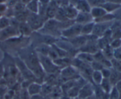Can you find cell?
<instances>
[{
  "instance_id": "obj_1",
  "label": "cell",
  "mask_w": 121,
  "mask_h": 99,
  "mask_svg": "<svg viewBox=\"0 0 121 99\" xmlns=\"http://www.w3.org/2000/svg\"><path fill=\"white\" fill-rule=\"evenodd\" d=\"M18 56L34 74L37 80H44L46 73L41 67L38 54L31 45L20 50L17 52Z\"/></svg>"
},
{
  "instance_id": "obj_2",
  "label": "cell",
  "mask_w": 121,
  "mask_h": 99,
  "mask_svg": "<svg viewBox=\"0 0 121 99\" xmlns=\"http://www.w3.org/2000/svg\"><path fill=\"white\" fill-rule=\"evenodd\" d=\"M37 31L45 35L53 37L56 38H60L61 32L60 22L55 18L48 19L44 22L42 28Z\"/></svg>"
},
{
  "instance_id": "obj_3",
  "label": "cell",
  "mask_w": 121,
  "mask_h": 99,
  "mask_svg": "<svg viewBox=\"0 0 121 99\" xmlns=\"http://www.w3.org/2000/svg\"><path fill=\"white\" fill-rule=\"evenodd\" d=\"M38 56L41 67L46 74H57L60 72V70L59 69V67L54 64V61L47 55H43L38 54Z\"/></svg>"
},
{
  "instance_id": "obj_4",
  "label": "cell",
  "mask_w": 121,
  "mask_h": 99,
  "mask_svg": "<svg viewBox=\"0 0 121 99\" xmlns=\"http://www.w3.org/2000/svg\"><path fill=\"white\" fill-rule=\"evenodd\" d=\"M46 20L38 14H34L30 12L26 22L29 25L33 31H37L41 29Z\"/></svg>"
},
{
  "instance_id": "obj_5",
  "label": "cell",
  "mask_w": 121,
  "mask_h": 99,
  "mask_svg": "<svg viewBox=\"0 0 121 99\" xmlns=\"http://www.w3.org/2000/svg\"><path fill=\"white\" fill-rule=\"evenodd\" d=\"M82 25L74 22L68 28L64 29L61 32V37L65 39H70L81 34Z\"/></svg>"
},
{
  "instance_id": "obj_6",
  "label": "cell",
  "mask_w": 121,
  "mask_h": 99,
  "mask_svg": "<svg viewBox=\"0 0 121 99\" xmlns=\"http://www.w3.org/2000/svg\"><path fill=\"white\" fill-rule=\"evenodd\" d=\"M54 44L67 52L70 57L72 58L75 57L77 54L79 53V50L74 48L73 45L69 42L68 40L63 38L60 37V38H58Z\"/></svg>"
},
{
  "instance_id": "obj_7",
  "label": "cell",
  "mask_w": 121,
  "mask_h": 99,
  "mask_svg": "<svg viewBox=\"0 0 121 99\" xmlns=\"http://www.w3.org/2000/svg\"><path fill=\"white\" fill-rule=\"evenodd\" d=\"M21 35L18 28L9 25L0 31V41H4L11 38Z\"/></svg>"
},
{
  "instance_id": "obj_8",
  "label": "cell",
  "mask_w": 121,
  "mask_h": 99,
  "mask_svg": "<svg viewBox=\"0 0 121 99\" xmlns=\"http://www.w3.org/2000/svg\"><path fill=\"white\" fill-rule=\"evenodd\" d=\"M113 21L108 22H95L93 33L92 34H93L98 38L102 37L106 31L111 28Z\"/></svg>"
},
{
  "instance_id": "obj_9",
  "label": "cell",
  "mask_w": 121,
  "mask_h": 99,
  "mask_svg": "<svg viewBox=\"0 0 121 99\" xmlns=\"http://www.w3.org/2000/svg\"><path fill=\"white\" fill-rule=\"evenodd\" d=\"M94 84L91 82H87L79 90L78 97L80 99H85L94 95Z\"/></svg>"
},
{
  "instance_id": "obj_10",
  "label": "cell",
  "mask_w": 121,
  "mask_h": 99,
  "mask_svg": "<svg viewBox=\"0 0 121 99\" xmlns=\"http://www.w3.org/2000/svg\"><path fill=\"white\" fill-rule=\"evenodd\" d=\"M67 40L74 48H76L78 50H79L82 47H83L86 44L87 41V37L86 35L80 34V35L75 37L74 38L68 39Z\"/></svg>"
},
{
  "instance_id": "obj_11",
  "label": "cell",
  "mask_w": 121,
  "mask_h": 99,
  "mask_svg": "<svg viewBox=\"0 0 121 99\" xmlns=\"http://www.w3.org/2000/svg\"><path fill=\"white\" fill-rule=\"evenodd\" d=\"M74 21L76 23H78L79 24L83 25L85 24L89 23V22L94 21V20L92 18L90 12H78V15L76 16L74 19Z\"/></svg>"
},
{
  "instance_id": "obj_12",
  "label": "cell",
  "mask_w": 121,
  "mask_h": 99,
  "mask_svg": "<svg viewBox=\"0 0 121 99\" xmlns=\"http://www.w3.org/2000/svg\"><path fill=\"white\" fill-rule=\"evenodd\" d=\"M112 39H121V21L115 20L111 28Z\"/></svg>"
},
{
  "instance_id": "obj_13",
  "label": "cell",
  "mask_w": 121,
  "mask_h": 99,
  "mask_svg": "<svg viewBox=\"0 0 121 99\" xmlns=\"http://www.w3.org/2000/svg\"><path fill=\"white\" fill-rule=\"evenodd\" d=\"M93 58H94V60L98 61V62H100L101 64L105 67H108V68H111V60H108L104 54L101 50L98 51V52L93 54Z\"/></svg>"
},
{
  "instance_id": "obj_14",
  "label": "cell",
  "mask_w": 121,
  "mask_h": 99,
  "mask_svg": "<svg viewBox=\"0 0 121 99\" xmlns=\"http://www.w3.org/2000/svg\"><path fill=\"white\" fill-rule=\"evenodd\" d=\"M72 60H73L72 58L66 57L58 58L54 60L53 61H54V64L61 70L72 65Z\"/></svg>"
},
{
  "instance_id": "obj_15",
  "label": "cell",
  "mask_w": 121,
  "mask_h": 99,
  "mask_svg": "<svg viewBox=\"0 0 121 99\" xmlns=\"http://www.w3.org/2000/svg\"><path fill=\"white\" fill-rule=\"evenodd\" d=\"M18 29L20 35L25 37H30L33 32V29L26 22H20L18 27Z\"/></svg>"
},
{
  "instance_id": "obj_16",
  "label": "cell",
  "mask_w": 121,
  "mask_h": 99,
  "mask_svg": "<svg viewBox=\"0 0 121 99\" xmlns=\"http://www.w3.org/2000/svg\"><path fill=\"white\" fill-rule=\"evenodd\" d=\"M27 91L30 96L37 94H41V84L37 82H32L27 88Z\"/></svg>"
},
{
  "instance_id": "obj_17",
  "label": "cell",
  "mask_w": 121,
  "mask_h": 99,
  "mask_svg": "<svg viewBox=\"0 0 121 99\" xmlns=\"http://www.w3.org/2000/svg\"><path fill=\"white\" fill-rule=\"evenodd\" d=\"M74 7L78 12H90L91 9L87 0H78Z\"/></svg>"
},
{
  "instance_id": "obj_18",
  "label": "cell",
  "mask_w": 121,
  "mask_h": 99,
  "mask_svg": "<svg viewBox=\"0 0 121 99\" xmlns=\"http://www.w3.org/2000/svg\"><path fill=\"white\" fill-rule=\"evenodd\" d=\"M100 7H102L106 11L107 13H112L113 14L116 11L118 10L121 7V5L113 3V2L105 1Z\"/></svg>"
},
{
  "instance_id": "obj_19",
  "label": "cell",
  "mask_w": 121,
  "mask_h": 99,
  "mask_svg": "<svg viewBox=\"0 0 121 99\" xmlns=\"http://www.w3.org/2000/svg\"><path fill=\"white\" fill-rule=\"evenodd\" d=\"M75 57L83 62L88 64H91L94 60L93 54L85 53V52L79 51Z\"/></svg>"
},
{
  "instance_id": "obj_20",
  "label": "cell",
  "mask_w": 121,
  "mask_h": 99,
  "mask_svg": "<svg viewBox=\"0 0 121 99\" xmlns=\"http://www.w3.org/2000/svg\"><path fill=\"white\" fill-rule=\"evenodd\" d=\"M90 13H91V15H92V18L94 20L99 18L106 14H107L106 11L102 7H96L91 8Z\"/></svg>"
},
{
  "instance_id": "obj_21",
  "label": "cell",
  "mask_w": 121,
  "mask_h": 99,
  "mask_svg": "<svg viewBox=\"0 0 121 99\" xmlns=\"http://www.w3.org/2000/svg\"><path fill=\"white\" fill-rule=\"evenodd\" d=\"M33 47L38 54L43 55H47L50 49L51 45L46 44H39Z\"/></svg>"
},
{
  "instance_id": "obj_22",
  "label": "cell",
  "mask_w": 121,
  "mask_h": 99,
  "mask_svg": "<svg viewBox=\"0 0 121 99\" xmlns=\"http://www.w3.org/2000/svg\"><path fill=\"white\" fill-rule=\"evenodd\" d=\"M26 9L34 14H38L39 11V0H31L27 5Z\"/></svg>"
},
{
  "instance_id": "obj_23",
  "label": "cell",
  "mask_w": 121,
  "mask_h": 99,
  "mask_svg": "<svg viewBox=\"0 0 121 99\" xmlns=\"http://www.w3.org/2000/svg\"><path fill=\"white\" fill-rule=\"evenodd\" d=\"M109 80L112 86H115L118 82L121 81V73L111 68V74Z\"/></svg>"
},
{
  "instance_id": "obj_24",
  "label": "cell",
  "mask_w": 121,
  "mask_h": 99,
  "mask_svg": "<svg viewBox=\"0 0 121 99\" xmlns=\"http://www.w3.org/2000/svg\"><path fill=\"white\" fill-rule=\"evenodd\" d=\"M95 25V22L92 21V22H89V23L85 24L83 25L81 29V34L83 35H89L92 34L93 30V27Z\"/></svg>"
},
{
  "instance_id": "obj_25",
  "label": "cell",
  "mask_w": 121,
  "mask_h": 99,
  "mask_svg": "<svg viewBox=\"0 0 121 99\" xmlns=\"http://www.w3.org/2000/svg\"><path fill=\"white\" fill-rule=\"evenodd\" d=\"M100 87L102 89V90L106 94H109L110 92L112 90V88L114 86H113L110 82L109 78H103L101 83L100 84Z\"/></svg>"
},
{
  "instance_id": "obj_26",
  "label": "cell",
  "mask_w": 121,
  "mask_h": 99,
  "mask_svg": "<svg viewBox=\"0 0 121 99\" xmlns=\"http://www.w3.org/2000/svg\"><path fill=\"white\" fill-rule=\"evenodd\" d=\"M103 77L100 71H93L92 75H91V80L92 82L94 85H100L102 81Z\"/></svg>"
},
{
  "instance_id": "obj_27",
  "label": "cell",
  "mask_w": 121,
  "mask_h": 99,
  "mask_svg": "<svg viewBox=\"0 0 121 99\" xmlns=\"http://www.w3.org/2000/svg\"><path fill=\"white\" fill-rule=\"evenodd\" d=\"M115 20V16L112 13H107L102 17L94 20L95 22H108Z\"/></svg>"
},
{
  "instance_id": "obj_28",
  "label": "cell",
  "mask_w": 121,
  "mask_h": 99,
  "mask_svg": "<svg viewBox=\"0 0 121 99\" xmlns=\"http://www.w3.org/2000/svg\"><path fill=\"white\" fill-rule=\"evenodd\" d=\"M81 88L80 87H79L78 85H76V86H73L72 88H71L66 93V95L67 97H69V98H70L71 99H74L76 97H78V95H79V90H80V88Z\"/></svg>"
},
{
  "instance_id": "obj_29",
  "label": "cell",
  "mask_w": 121,
  "mask_h": 99,
  "mask_svg": "<svg viewBox=\"0 0 121 99\" xmlns=\"http://www.w3.org/2000/svg\"><path fill=\"white\" fill-rule=\"evenodd\" d=\"M101 51L102 52L104 55H105V56L108 59V60H111L113 58L114 50L111 47L110 45H108L106 46V47L103 48V49L101 50Z\"/></svg>"
},
{
  "instance_id": "obj_30",
  "label": "cell",
  "mask_w": 121,
  "mask_h": 99,
  "mask_svg": "<svg viewBox=\"0 0 121 99\" xmlns=\"http://www.w3.org/2000/svg\"><path fill=\"white\" fill-rule=\"evenodd\" d=\"M111 68L121 73V61L113 58L111 60Z\"/></svg>"
},
{
  "instance_id": "obj_31",
  "label": "cell",
  "mask_w": 121,
  "mask_h": 99,
  "mask_svg": "<svg viewBox=\"0 0 121 99\" xmlns=\"http://www.w3.org/2000/svg\"><path fill=\"white\" fill-rule=\"evenodd\" d=\"M9 25H10L9 18L7 17L6 16L0 17V31L7 28Z\"/></svg>"
},
{
  "instance_id": "obj_32",
  "label": "cell",
  "mask_w": 121,
  "mask_h": 99,
  "mask_svg": "<svg viewBox=\"0 0 121 99\" xmlns=\"http://www.w3.org/2000/svg\"><path fill=\"white\" fill-rule=\"evenodd\" d=\"M87 1L91 8L100 7L106 1L105 0H87Z\"/></svg>"
},
{
  "instance_id": "obj_33",
  "label": "cell",
  "mask_w": 121,
  "mask_h": 99,
  "mask_svg": "<svg viewBox=\"0 0 121 99\" xmlns=\"http://www.w3.org/2000/svg\"><path fill=\"white\" fill-rule=\"evenodd\" d=\"M90 64L93 71H100L104 67H105L100 62L95 61V60H93Z\"/></svg>"
},
{
  "instance_id": "obj_34",
  "label": "cell",
  "mask_w": 121,
  "mask_h": 99,
  "mask_svg": "<svg viewBox=\"0 0 121 99\" xmlns=\"http://www.w3.org/2000/svg\"><path fill=\"white\" fill-rule=\"evenodd\" d=\"M109 45L113 50L119 48L121 47V39H112Z\"/></svg>"
},
{
  "instance_id": "obj_35",
  "label": "cell",
  "mask_w": 121,
  "mask_h": 99,
  "mask_svg": "<svg viewBox=\"0 0 121 99\" xmlns=\"http://www.w3.org/2000/svg\"><path fill=\"white\" fill-rule=\"evenodd\" d=\"M104 78H109L111 74V68H108V67H104L100 70Z\"/></svg>"
},
{
  "instance_id": "obj_36",
  "label": "cell",
  "mask_w": 121,
  "mask_h": 99,
  "mask_svg": "<svg viewBox=\"0 0 121 99\" xmlns=\"http://www.w3.org/2000/svg\"><path fill=\"white\" fill-rule=\"evenodd\" d=\"M113 58L121 61V47H119V48L114 50Z\"/></svg>"
},
{
  "instance_id": "obj_37",
  "label": "cell",
  "mask_w": 121,
  "mask_h": 99,
  "mask_svg": "<svg viewBox=\"0 0 121 99\" xmlns=\"http://www.w3.org/2000/svg\"><path fill=\"white\" fill-rule=\"evenodd\" d=\"M14 96V91L9 90L7 92H5L4 95V99H12Z\"/></svg>"
},
{
  "instance_id": "obj_38",
  "label": "cell",
  "mask_w": 121,
  "mask_h": 99,
  "mask_svg": "<svg viewBox=\"0 0 121 99\" xmlns=\"http://www.w3.org/2000/svg\"><path fill=\"white\" fill-rule=\"evenodd\" d=\"M7 9H8V7H7L6 4L0 3V15L2 13L5 12Z\"/></svg>"
},
{
  "instance_id": "obj_39",
  "label": "cell",
  "mask_w": 121,
  "mask_h": 99,
  "mask_svg": "<svg viewBox=\"0 0 121 99\" xmlns=\"http://www.w3.org/2000/svg\"><path fill=\"white\" fill-rule=\"evenodd\" d=\"M113 14L115 16V20H119L121 21V7L117 11H116Z\"/></svg>"
},
{
  "instance_id": "obj_40",
  "label": "cell",
  "mask_w": 121,
  "mask_h": 99,
  "mask_svg": "<svg viewBox=\"0 0 121 99\" xmlns=\"http://www.w3.org/2000/svg\"><path fill=\"white\" fill-rule=\"evenodd\" d=\"M4 67L2 61H0V79L4 77Z\"/></svg>"
},
{
  "instance_id": "obj_41",
  "label": "cell",
  "mask_w": 121,
  "mask_h": 99,
  "mask_svg": "<svg viewBox=\"0 0 121 99\" xmlns=\"http://www.w3.org/2000/svg\"><path fill=\"white\" fill-rule=\"evenodd\" d=\"M115 87H116L118 93H119V99H121V81H119V82H118V83L115 86Z\"/></svg>"
},
{
  "instance_id": "obj_42",
  "label": "cell",
  "mask_w": 121,
  "mask_h": 99,
  "mask_svg": "<svg viewBox=\"0 0 121 99\" xmlns=\"http://www.w3.org/2000/svg\"><path fill=\"white\" fill-rule=\"evenodd\" d=\"M30 99H43V96L41 94H37V95H34L30 96Z\"/></svg>"
},
{
  "instance_id": "obj_43",
  "label": "cell",
  "mask_w": 121,
  "mask_h": 99,
  "mask_svg": "<svg viewBox=\"0 0 121 99\" xmlns=\"http://www.w3.org/2000/svg\"><path fill=\"white\" fill-rule=\"evenodd\" d=\"M106 1H108V2H113V3L121 5V0H105Z\"/></svg>"
},
{
  "instance_id": "obj_44",
  "label": "cell",
  "mask_w": 121,
  "mask_h": 99,
  "mask_svg": "<svg viewBox=\"0 0 121 99\" xmlns=\"http://www.w3.org/2000/svg\"><path fill=\"white\" fill-rule=\"evenodd\" d=\"M59 99H71L66 95H64V96H61Z\"/></svg>"
},
{
  "instance_id": "obj_45",
  "label": "cell",
  "mask_w": 121,
  "mask_h": 99,
  "mask_svg": "<svg viewBox=\"0 0 121 99\" xmlns=\"http://www.w3.org/2000/svg\"><path fill=\"white\" fill-rule=\"evenodd\" d=\"M97 99V97L95 96V95H92V96L89 97L87 98V99Z\"/></svg>"
}]
</instances>
